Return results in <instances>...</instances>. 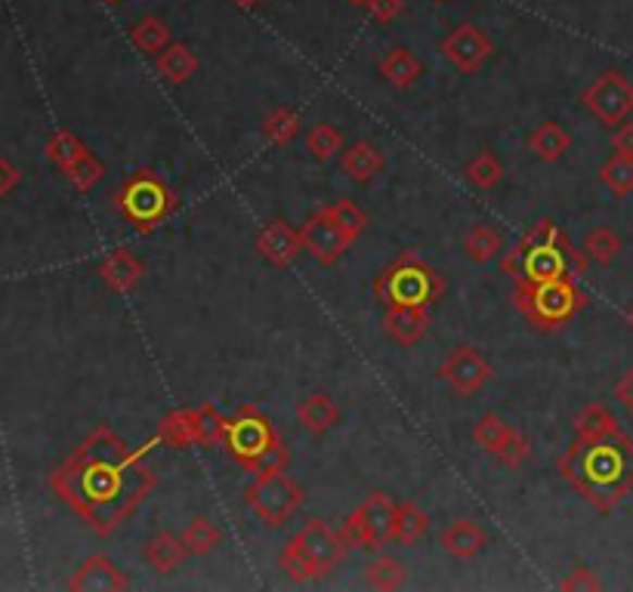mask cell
Wrapping results in <instances>:
<instances>
[{
	"instance_id": "603a6c76",
	"label": "cell",
	"mask_w": 633,
	"mask_h": 592,
	"mask_svg": "<svg viewBox=\"0 0 633 592\" xmlns=\"http://www.w3.org/2000/svg\"><path fill=\"white\" fill-rule=\"evenodd\" d=\"M340 167H344V173L352 179V182H356V186H368L374 176H381V173H384L386 158H384V152L374 146V142L359 139V142H352V146L344 152Z\"/></svg>"
},
{
	"instance_id": "6da1fadb",
	"label": "cell",
	"mask_w": 633,
	"mask_h": 592,
	"mask_svg": "<svg viewBox=\"0 0 633 592\" xmlns=\"http://www.w3.org/2000/svg\"><path fill=\"white\" fill-rule=\"evenodd\" d=\"M50 488L99 537H109L152 497L158 476L136 448L109 426H97L50 476Z\"/></svg>"
},
{
	"instance_id": "b9f144b4",
	"label": "cell",
	"mask_w": 633,
	"mask_h": 592,
	"mask_svg": "<svg viewBox=\"0 0 633 592\" xmlns=\"http://www.w3.org/2000/svg\"><path fill=\"white\" fill-rule=\"evenodd\" d=\"M492 457L498 459L500 466H507V469H522L529 463V457H532V441L525 439V436H519L517 429H510V436L492 451Z\"/></svg>"
},
{
	"instance_id": "7402d4cb",
	"label": "cell",
	"mask_w": 633,
	"mask_h": 592,
	"mask_svg": "<svg viewBox=\"0 0 633 592\" xmlns=\"http://www.w3.org/2000/svg\"><path fill=\"white\" fill-rule=\"evenodd\" d=\"M154 441L161 448H176V451H189L193 444H198V407H179L167 414L158 423Z\"/></svg>"
},
{
	"instance_id": "277c9868",
	"label": "cell",
	"mask_w": 633,
	"mask_h": 592,
	"mask_svg": "<svg viewBox=\"0 0 633 592\" xmlns=\"http://www.w3.org/2000/svg\"><path fill=\"white\" fill-rule=\"evenodd\" d=\"M223 444H226L229 457L241 469L253 473V476L288 466L285 439L278 436V429L272 426V420H269L257 404H241L235 411V417H229V423H226V439H223Z\"/></svg>"
},
{
	"instance_id": "e0dca14e",
	"label": "cell",
	"mask_w": 633,
	"mask_h": 592,
	"mask_svg": "<svg viewBox=\"0 0 633 592\" xmlns=\"http://www.w3.org/2000/svg\"><path fill=\"white\" fill-rule=\"evenodd\" d=\"M384 325L389 340L399 345H418L430 327V306H384Z\"/></svg>"
},
{
	"instance_id": "8d00e7d4",
	"label": "cell",
	"mask_w": 633,
	"mask_h": 592,
	"mask_svg": "<svg viewBox=\"0 0 633 592\" xmlns=\"http://www.w3.org/2000/svg\"><path fill=\"white\" fill-rule=\"evenodd\" d=\"M344 149V134L334 127V124H327V121H322V124H315L312 130L307 134V152L315 158V161H331L334 154Z\"/></svg>"
},
{
	"instance_id": "52a82bcc",
	"label": "cell",
	"mask_w": 633,
	"mask_h": 592,
	"mask_svg": "<svg viewBox=\"0 0 633 592\" xmlns=\"http://www.w3.org/2000/svg\"><path fill=\"white\" fill-rule=\"evenodd\" d=\"M445 293V278L414 250H402L374 281L384 306H433Z\"/></svg>"
},
{
	"instance_id": "5b68a950",
	"label": "cell",
	"mask_w": 633,
	"mask_h": 592,
	"mask_svg": "<svg viewBox=\"0 0 633 592\" xmlns=\"http://www.w3.org/2000/svg\"><path fill=\"white\" fill-rule=\"evenodd\" d=\"M346 537L334 531L322 518H309L307 525L290 537L278 555V568L297 583H312L334 571L346 558Z\"/></svg>"
},
{
	"instance_id": "74e56055",
	"label": "cell",
	"mask_w": 633,
	"mask_h": 592,
	"mask_svg": "<svg viewBox=\"0 0 633 592\" xmlns=\"http://www.w3.org/2000/svg\"><path fill=\"white\" fill-rule=\"evenodd\" d=\"M62 176L69 179V186H72V189L90 191L97 182H102V176H105V164H102L97 154L87 149V152L80 154L75 164L62 173Z\"/></svg>"
},
{
	"instance_id": "ffe728a7",
	"label": "cell",
	"mask_w": 633,
	"mask_h": 592,
	"mask_svg": "<svg viewBox=\"0 0 633 592\" xmlns=\"http://www.w3.org/2000/svg\"><path fill=\"white\" fill-rule=\"evenodd\" d=\"M142 558H146V565H149L154 574L167 577V574L183 568V562L189 558V550H186V543H183V537L179 534H173V531H158V534L149 537V543L142 546Z\"/></svg>"
},
{
	"instance_id": "f1b7e54d",
	"label": "cell",
	"mask_w": 633,
	"mask_h": 592,
	"mask_svg": "<svg viewBox=\"0 0 633 592\" xmlns=\"http://www.w3.org/2000/svg\"><path fill=\"white\" fill-rule=\"evenodd\" d=\"M461 248L467 260H473V263H488V260H495L500 250H504V231L495 229V226H488V223H480V226H473L470 235L463 238Z\"/></svg>"
},
{
	"instance_id": "836d02e7",
	"label": "cell",
	"mask_w": 633,
	"mask_h": 592,
	"mask_svg": "<svg viewBox=\"0 0 633 592\" xmlns=\"http://www.w3.org/2000/svg\"><path fill=\"white\" fill-rule=\"evenodd\" d=\"M183 543H186V550L189 555H211L220 543H223V531L213 525L211 518L204 516H195L186 528H183Z\"/></svg>"
},
{
	"instance_id": "44dd1931",
	"label": "cell",
	"mask_w": 633,
	"mask_h": 592,
	"mask_svg": "<svg viewBox=\"0 0 633 592\" xmlns=\"http://www.w3.org/2000/svg\"><path fill=\"white\" fill-rule=\"evenodd\" d=\"M377 75L384 77L393 90H411L423 77V62L408 47H393L377 62Z\"/></svg>"
},
{
	"instance_id": "9c48e42d",
	"label": "cell",
	"mask_w": 633,
	"mask_h": 592,
	"mask_svg": "<svg viewBox=\"0 0 633 592\" xmlns=\"http://www.w3.org/2000/svg\"><path fill=\"white\" fill-rule=\"evenodd\" d=\"M307 503V491L300 481L285 473V469H272V473H260L245 488V506L260 521H266L272 528H282L285 521L297 516Z\"/></svg>"
},
{
	"instance_id": "ee69618b",
	"label": "cell",
	"mask_w": 633,
	"mask_h": 592,
	"mask_svg": "<svg viewBox=\"0 0 633 592\" xmlns=\"http://www.w3.org/2000/svg\"><path fill=\"white\" fill-rule=\"evenodd\" d=\"M559 590L566 592H591V590H603V580L596 577L591 568H584V565H575L572 571L566 574L562 580H559Z\"/></svg>"
},
{
	"instance_id": "e575fe53",
	"label": "cell",
	"mask_w": 633,
	"mask_h": 592,
	"mask_svg": "<svg viewBox=\"0 0 633 592\" xmlns=\"http://www.w3.org/2000/svg\"><path fill=\"white\" fill-rule=\"evenodd\" d=\"M621 250H624V241H621L612 229H606V226H599V229H594L587 238H584V253H587V260L603 268L612 266L615 260L621 256Z\"/></svg>"
},
{
	"instance_id": "60d3db41",
	"label": "cell",
	"mask_w": 633,
	"mask_h": 592,
	"mask_svg": "<svg viewBox=\"0 0 633 592\" xmlns=\"http://www.w3.org/2000/svg\"><path fill=\"white\" fill-rule=\"evenodd\" d=\"M226 423H229V417H223L216 404H201L198 407V444L201 448H216L220 441L226 439Z\"/></svg>"
},
{
	"instance_id": "f5cc1de1",
	"label": "cell",
	"mask_w": 633,
	"mask_h": 592,
	"mask_svg": "<svg viewBox=\"0 0 633 592\" xmlns=\"http://www.w3.org/2000/svg\"><path fill=\"white\" fill-rule=\"evenodd\" d=\"M105 3H117V0H105Z\"/></svg>"
},
{
	"instance_id": "3957f363",
	"label": "cell",
	"mask_w": 633,
	"mask_h": 592,
	"mask_svg": "<svg viewBox=\"0 0 633 592\" xmlns=\"http://www.w3.org/2000/svg\"><path fill=\"white\" fill-rule=\"evenodd\" d=\"M500 272L517 285H541L559 278H581L587 272V253L578 250L554 219H541L519 238V244L500 263Z\"/></svg>"
},
{
	"instance_id": "83f0119b",
	"label": "cell",
	"mask_w": 633,
	"mask_h": 592,
	"mask_svg": "<svg viewBox=\"0 0 633 592\" xmlns=\"http://www.w3.org/2000/svg\"><path fill=\"white\" fill-rule=\"evenodd\" d=\"M131 43L142 56H158L171 43V28L161 16H146L131 25Z\"/></svg>"
},
{
	"instance_id": "d6a6232c",
	"label": "cell",
	"mask_w": 633,
	"mask_h": 592,
	"mask_svg": "<svg viewBox=\"0 0 633 592\" xmlns=\"http://www.w3.org/2000/svg\"><path fill=\"white\" fill-rule=\"evenodd\" d=\"M300 134V115L294 109H272L266 117H263V139L269 146H278L285 149Z\"/></svg>"
},
{
	"instance_id": "2e32d148",
	"label": "cell",
	"mask_w": 633,
	"mask_h": 592,
	"mask_svg": "<svg viewBox=\"0 0 633 592\" xmlns=\"http://www.w3.org/2000/svg\"><path fill=\"white\" fill-rule=\"evenodd\" d=\"M69 590L75 592H121L131 590V577L117 568L109 555H90L72 577Z\"/></svg>"
},
{
	"instance_id": "cb8c5ba5",
	"label": "cell",
	"mask_w": 633,
	"mask_h": 592,
	"mask_svg": "<svg viewBox=\"0 0 633 592\" xmlns=\"http://www.w3.org/2000/svg\"><path fill=\"white\" fill-rule=\"evenodd\" d=\"M297 420L307 429L309 436L322 439L327 436L337 423H340V407L334 404V399L327 392H312L303 402L297 404Z\"/></svg>"
},
{
	"instance_id": "4316f807",
	"label": "cell",
	"mask_w": 633,
	"mask_h": 592,
	"mask_svg": "<svg viewBox=\"0 0 633 592\" xmlns=\"http://www.w3.org/2000/svg\"><path fill=\"white\" fill-rule=\"evenodd\" d=\"M430 531V516L423 513L418 503H396V521H393V543L411 546Z\"/></svg>"
},
{
	"instance_id": "c3c4849f",
	"label": "cell",
	"mask_w": 633,
	"mask_h": 592,
	"mask_svg": "<svg viewBox=\"0 0 633 592\" xmlns=\"http://www.w3.org/2000/svg\"><path fill=\"white\" fill-rule=\"evenodd\" d=\"M20 171L7 161V158H0V198H7L10 191L20 186Z\"/></svg>"
},
{
	"instance_id": "8992f818",
	"label": "cell",
	"mask_w": 633,
	"mask_h": 592,
	"mask_svg": "<svg viewBox=\"0 0 633 592\" xmlns=\"http://www.w3.org/2000/svg\"><path fill=\"white\" fill-rule=\"evenodd\" d=\"M513 306L541 333H559L572 325L578 312L587 306V293L575 278L541 281V285L513 287Z\"/></svg>"
},
{
	"instance_id": "f6af8a7d",
	"label": "cell",
	"mask_w": 633,
	"mask_h": 592,
	"mask_svg": "<svg viewBox=\"0 0 633 592\" xmlns=\"http://www.w3.org/2000/svg\"><path fill=\"white\" fill-rule=\"evenodd\" d=\"M365 10L371 13L374 22L389 25V22H396L405 13V0H371Z\"/></svg>"
},
{
	"instance_id": "f35d334b",
	"label": "cell",
	"mask_w": 633,
	"mask_h": 592,
	"mask_svg": "<svg viewBox=\"0 0 633 592\" xmlns=\"http://www.w3.org/2000/svg\"><path fill=\"white\" fill-rule=\"evenodd\" d=\"M84 152H87V146H84L72 130H57V134L50 136V142H47V158H50L62 173L69 171Z\"/></svg>"
},
{
	"instance_id": "4dcf8cb0",
	"label": "cell",
	"mask_w": 633,
	"mask_h": 592,
	"mask_svg": "<svg viewBox=\"0 0 633 592\" xmlns=\"http://www.w3.org/2000/svg\"><path fill=\"white\" fill-rule=\"evenodd\" d=\"M463 176H467V182H470L473 189L492 191L498 189L500 179H504V164H500L498 154L482 149V152H476V158L463 167Z\"/></svg>"
},
{
	"instance_id": "681fc988",
	"label": "cell",
	"mask_w": 633,
	"mask_h": 592,
	"mask_svg": "<svg viewBox=\"0 0 633 592\" xmlns=\"http://www.w3.org/2000/svg\"><path fill=\"white\" fill-rule=\"evenodd\" d=\"M235 3H238V7H257L260 0H235Z\"/></svg>"
},
{
	"instance_id": "d6986e66",
	"label": "cell",
	"mask_w": 633,
	"mask_h": 592,
	"mask_svg": "<svg viewBox=\"0 0 633 592\" xmlns=\"http://www.w3.org/2000/svg\"><path fill=\"white\" fill-rule=\"evenodd\" d=\"M442 550L455 558H476V555L488 546V531L482 528L480 521H470V518H455L439 537Z\"/></svg>"
},
{
	"instance_id": "d590c367",
	"label": "cell",
	"mask_w": 633,
	"mask_h": 592,
	"mask_svg": "<svg viewBox=\"0 0 633 592\" xmlns=\"http://www.w3.org/2000/svg\"><path fill=\"white\" fill-rule=\"evenodd\" d=\"M621 426L615 420V414L603 402L587 404L575 417V436H609L618 432Z\"/></svg>"
},
{
	"instance_id": "7a4b0ae2",
	"label": "cell",
	"mask_w": 633,
	"mask_h": 592,
	"mask_svg": "<svg viewBox=\"0 0 633 592\" xmlns=\"http://www.w3.org/2000/svg\"><path fill=\"white\" fill-rule=\"evenodd\" d=\"M557 469L599 516H612L621 500L633 494V439L624 429L609 436H575Z\"/></svg>"
},
{
	"instance_id": "bcb514c9",
	"label": "cell",
	"mask_w": 633,
	"mask_h": 592,
	"mask_svg": "<svg viewBox=\"0 0 633 592\" xmlns=\"http://www.w3.org/2000/svg\"><path fill=\"white\" fill-rule=\"evenodd\" d=\"M612 152L628 154V158H633V121H624V124H618V130L612 134Z\"/></svg>"
},
{
	"instance_id": "4fadbf2b",
	"label": "cell",
	"mask_w": 633,
	"mask_h": 592,
	"mask_svg": "<svg viewBox=\"0 0 633 592\" xmlns=\"http://www.w3.org/2000/svg\"><path fill=\"white\" fill-rule=\"evenodd\" d=\"M442 56L448 59L461 75L473 77L480 75L482 65L495 56V43H492V38L482 28L467 22V25H458L448 38L442 40Z\"/></svg>"
},
{
	"instance_id": "1f68e13d",
	"label": "cell",
	"mask_w": 633,
	"mask_h": 592,
	"mask_svg": "<svg viewBox=\"0 0 633 592\" xmlns=\"http://www.w3.org/2000/svg\"><path fill=\"white\" fill-rule=\"evenodd\" d=\"M599 182L606 186V189L618 194V198H624V194H633V158L628 154H618L615 152L612 158H606L603 164H599Z\"/></svg>"
},
{
	"instance_id": "5bb4252c",
	"label": "cell",
	"mask_w": 633,
	"mask_h": 592,
	"mask_svg": "<svg viewBox=\"0 0 633 592\" xmlns=\"http://www.w3.org/2000/svg\"><path fill=\"white\" fill-rule=\"evenodd\" d=\"M442 380L448 382L458 395H476L485 382L492 380V364L482 358L476 345H455L451 355L439 367Z\"/></svg>"
},
{
	"instance_id": "816d5d0a",
	"label": "cell",
	"mask_w": 633,
	"mask_h": 592,
	"mask_svg": "<svg viewBox=\"0 0 633 592\" xmlns=\"http://www.w3.org/2000/svg\"><path fill=\"white\" fill-rule=\"evenodd\" d=\"M628 325H631V330H633V306L628 308Z\"/></svg>"
},
{
	"instance_id": "7c38bea8",
	"label": "cell",
	"mask_w": 633,
	"mask_h": 592,
	"mask_svg": "<svg viewBox=\"0 0 633 592\" xmlns=\"http://www.w3.org/2000/svg\"><path fill=\"white\" fill-rule=\"evenodd\" d=\"M300 238H303V250L319 263V266H334L346 250L352 248L356 241L346 235V229L334 219V213L325 207L309 216L307 223L300 226Z\"/></svg>"
},
{
	"instance_id": "7dc6e473",
	"label": "cell",
	"mask_w": 633,
	"mask_h": 592,
	"mask_svg": "<svg viewBox=\"0 0 633 592\" xmlns=\"http://www.w3.org/2000/svg\"><path fill=\"white\" fill-rule=\"evenodd\" d=\"M615 399H618L621 407H624V411L633 417V367L624 374V377H621V380L615 382Z\"/></svg>"
},
{
	"instance_id": "d4e9b609",
	"label": "cell",
	"mask_w": 633,
	"mask_h": 592,
	"mask_svg": "<svg viewBox=\"0 0 633 592\" xmlns=\"http://www.w3.org/2000/svg\"><path fill=\"white\" fill-rule=\"evenodd\" d=\"M154 72L164 77L167 84H186L198 72V56L189 43L171 40L158 56H154Z\"/></svg>"
},
{
	"instance_id": "8fae6325",
	"label": "cell",
	"mask_w": 633,
	"mask_h": 592,
	"mask_svg": "<svg viewBox=\"0 0 633 592\" xmlns=\"http://www.w3.org/2000/svg\"><path fill=\"white\" fill-rule=\"evenodd\" d=\"M581 105H584L599 124H606V127H618V124L631 121L633 115L631 77L621 75V72H603L591 87H584Z\"/></svg>"
},
{
	"instance_id": "9a60e30c",
	"label": "cell",
	"mask_w": 633,
	"mask_h": 592,
	"mask_svg": "<svg viewBox=\"0 0 633 592\" xmlns=\"http://www.w3.org/2000/svg\"><path fill=\"white\" fill-rule=\"evenodd\" d=\"M257 250L269 266L290 268L303 253V238H300V229H294L285 216H272L257 235Z\"/></svg>"
},
{
	"instance_id": "ac0fdd59",
	"label": "cell",
	"mask_w": 633,
	"mask_h": 592,
	"mask_svg": "<svg viewBox=\"0 0 633 592\" xmlns=\"http://www.w3.org/2000/svg\"><path fill=\"white\" fill-rule=\"evenodd\" d=\"M146 275V266L139 263V256L131 250H112L102 263H99V278L112 293H131Z\"/></svg>"
},
{
	"instance_id": "30bf717a",
	"label": "cell",
	"mask_w": 633,
	"mask_h": 592,
	"mask_svg": "<svg viewBox=\"0 0 633 592\" xmlns=\"http://www.w3.org/2000/svg\"><path fill=\"white\" fill-rule=\"evenodd\" d=\"M393 521H396V500L384 491H371L349 516L344 518L340 534L346 537L349 546L381 553L384 546L393 543Z\"/></svg>"
},
{
	"instance_id": "ab89813d",
	"label": "cell",
	"mask_w": 633,
	"mask_h": 592,
	"mask_svg": "<svg viewBox=\"0 0 633 592\" xmlns=\"http://www.w3.org/2000/svg\"><path fill=\"white\" fill-rule=\"evenodd\" d=\"M327 211L334 213V219L344 226L346 235H349L352 241H359V238L368 231V226H371V216H368V213L362 211L356 201H349V198L331 201V204H327Z\"/></svg>"
},
{
	"instance_id": "f907efd6",
	"label": "cell",
	"mask_w": 633,
	"mask_h": 592,
	"mask_svg": "<svg viewBox=\"0 0 633 592\" xmlns=\"http://www.w3.org/2000/svg\"><path fill=\"white\" fill-rule=\"evenodd\" d=\"M349 3H352V7H362V10H365L371 0H349Z\"/></svg>"
},
{
	"instance_id": "f546056e",
	"label": "cell",
	"mask_w": 633,
	"mask_h": 592,
	"mask_svg": "<svg viewBox=\"0 0 633 592\" xmlns=\"http://www.w3.org/2000/svg\"><path fill=\"white\" fill-rule=\"evenodd\" d=\"M365 583L371 590H402L408 583V568L393 555H377L365 568Z\"/></svg>"
},
{
	"instance_id": "7bdbcfd3",
	"label": "cell",
	"mask_w": 633,
	"mask_h": 592,
	"mask_svg": "<svg viewBox=\"0 0 633 592\" xmlns=\"http://www.w3.org/2000/svg\"><path fill=\"white\" fill-rule=\"evenodd\" d=\"M510 429H513L510 423H504L500 417H495V414H485V417L473 426V441L480 444L482 451H488V454H492L500 441L510 436Z\"/></svg>"
},
{
	"instance_id": "db71d44e",
	"label": "cell",
	"mask_w": 633,
	"mask_h": 592,
	"mask_svg": "<svg viewBox=\"0 0 633 592\" xmlns=\"http://www.w3.org/2000/svg\"><path fill=\"white\" fill-rule=\"evenodd\" d=\"M439 3H442V0H439Z\"/></svg>"
},
{
	"instance_id": "ba28073f",
	"label": "cell",
	"mask_w": 633,
	"mask_h": 592,
	"mask_svg": "<svg viewBox=\"0 0 633 592\" xmlns=\"http://www.w3.org/2000/svg\"><path fill=\"white\" fill-rule=\"evenodd\" d=\"M117 213L139 231H152L176 211V194L154 171H139L115 191Z\"/></svg>"
},
{
	"instance_id": "484cf974",
	"label": "cell",
	"mask_w": 633,
	"mask_h": 592,
	"mask_svg": "<svg viewBox=\"0 0 633 592\" xmlns=\"http://www.w3.org/2000/svg\"><path fill=\"white\" fill-rule=\"evenodd\" d=\"M569 149H572V136H569V130H566L562 124H557V121H544L541 127H535V130L529 134V152L535 154L537 161L554 164V161H559Z\"/></svg>"
}]
</instances>
